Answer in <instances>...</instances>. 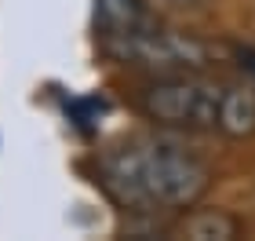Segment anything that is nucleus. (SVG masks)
Segmentation results:
<instances>
[{
	"label": "nucleus",
	"mask_w": 255,
	"mask_h": 241,
	"mask_svg": "<svg viewBox=\"0 0 255 241\" xmlns=\"http://www.w3.org/2000/svg\"><path fill=\"white\" fill-rule=\"evenodd\" d=\"M99 179L110 198L138 216L175 212L208 190V168L175 143L164 139H138L124 143L117 150L102 154Z\"/></svg>",
	"instance_id": "obj_1"
},
{
	"label": "nucleus",
	"mask_w": 255,
	"mask_h": 241,
	"mask_svg": "<svg viewBox=\"0 0 255 241\" xmlns=\"http://www.w3.org/2000/svg\"><path fill=\"white\" fill-rule=\"evenodd\" d=\"M102 51L121 66H135V70H149V73H193L204 70L215 55L208 40L182 29H164L157 22L102 37Z\"/></svg>",
	"instance_id": "obj_2"
},
{
	"label": "nucleus",
	"mask_w": 255,
	"mask_h": 241,
	"mask_svg": "<svg viewBox=\"0 0 255 241\" xmlns=\"http://www.w3.org/2000/svg\"><path fill=\"white\" fill-rule=\"evenodd\" d=\"M223 88L219 80L193 73H160L153 84L138 91V106L149 121L164 128H190V132H208L219 128V106H223Z\"/></svg>",
	"instance_id": "obj_3"
},
{
	"label": "nucleus",
	"mask_w": 255,
	"mask_h": 241,
	"mask_svg": "<svg viewBox=\"0 0 255 241\" xmlns=\"http://www.w3.org/2000/svg\"><path fill=\"white\" fill-rule=\"evenodd\" d=\"M219 132L234 135V139L255 132V88H252V84H226V88H223Z\"/></svg>",
	"instance_id": "obj_4"
},
{
	"label": "nucleus",
	"mask_w": 255,
	"mask_h": 241,
	"mask_svg": "<svg viewBox=\"0 0 255 241\" xmlns=\"http://www.w3.org/2000/svg\"><path fill=\"white\" fill-rule=\"evenodd\" d=\"M153 22L146 0H95V26L102 37H113V33H128Z\"/></svg>",
	"instance_id": "obj_5"
},
{
	"label": "nucleus",
	"mask_w": 255,
	"mask_h": 241,
	"mask_svg": "<svg viewBox=\"0 0 255 241\" xmlns=\"http://www.w3.org/2000/svg\"><path fill=\"white\" fill-rule=\"evenodd\" d=\"M182 234L193 241H230L241 234V223L223 209H197L182 220Z\"/></svg>",
	"instance_id": "obj_6"
},
{
	"label": "nucleus",
	"mask_w": 255,
	"mask_h": 241,
	"mask_svg": "<svg viewBox=\"0 0 255 241\" xmlns=\"http://www.w3.org/2000/svg\"><path fill=\"white\" fill-rule=\"evenodd\" d=\"M69 110H73V121L80 124V128H91V121H99V113L106 110V102L102 99H77Z\"/></svg>",
	"instance_id": "obj_7"
},
{
	"label": "nucleus",
	"mask_w": 255,
	"mask_h": 241,
	"mask_svg": "<svg viewBox=\"0 0 255 241\" xmlns=\"http://www.w3.org/2000/svg\"><path fill=\"white\" fill-rule=\"evenodd\" d=\"M241 59H245V62H241V66H248V73L255 77V55H252V51H245V55H241Z\"/></svg>",
	"instance_id": "obj_8"
},
{
	"label": "nucleus",
	"mask_w": 255,
	"mask_h": 241,
	"mask_svg": "<svg viewBox=\"0 0 255 241\" xmlns=\"http://www.w3.org/2000/svg\"><path fill=\"white\" fill-rule=\"evenodd\" d=\"M182 4H193V0H182Z\"/></svg>",
	"instance_id": "obj_9"
}]
</instances>
